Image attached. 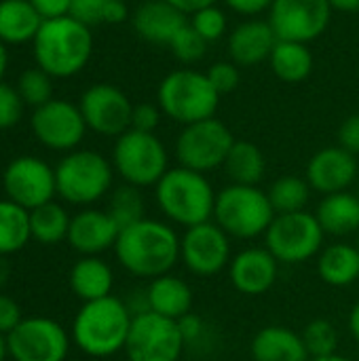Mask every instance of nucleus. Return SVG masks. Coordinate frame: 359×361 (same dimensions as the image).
I'll return each instance as SVG.
<instances>
[{"label":"nucleus","mask_w":359,"mask_h":361,"mask_svg":"<svg viewBox=\"0 0 359 361\" xmlns=\"http://www.w3.org/2000/svg\"><path fill=\"white\" fill-rule=\"evenodd\" d=\"M114 252L131 275L157 279L180 260V237L169 224L144 218L118 233Z\"/></svg>","instance_id":"nucleus-1"},{"label":"nucleus","mask_w":359,"mask_h":361,"mask_svg":"<svg viewBox=\"0 0 359 361\" xmlns=\"http://www.w3.org/2000/svg\"><path fill=\"white\" fill-rule=\"evenodd\" d=\"M36 66L51 78H70L78 74L91 59L93 34L89 25L63 15L44 19L34 40Z\"/></svg>","instance_id":"nucleus-2"},{"label":"nucleus","mask_w":359,"mask_h":361,"mask_svg":"<svg viewBox=\"0 0 359 361\" xmlns=\"http://www.w3.org/2000/svg\"><path fill=\"white\" fill-rule=\"evenodd\" d=\"M131 311L116 296L85 302L74 317L72 338L91 357H110L125 351L131 328Z\"/></svg>","instance_id":"nucleus-3"},{"label":"nucleus","mask_w":359,"mask_h":361,"mask_svg":"<svg viewBox=\"0 0 359 361\" xmlns=\"http://www.w3.org/2000/svg\"><path fill=\"white\" fill-rule=\"evenodd\" d=\"M216 195L205 173L186 169L182 165L169 167L154 186V197L161 212L180 226H197L214 218Z\"/></svg>","instance_id":"nucleus-4"},{"label":"nucleus","mask_w":359,"mask_h":361,"mask_svg":"<svg viewBox=\"0 0 359 361\" xmlns=\"http://www.w3.org/2000/svg\"><path fill=\"white\" fill-rule=\"evenodd\" d=\"M220 93L205 72L180 68L169 72L157 89V104L163 116L184 125L214 118L220 106Z\"/></svg>","instance_id":"nucleus-5"},{"label":"nucleus","mask_w":359,"mask_h":361,"mask_svg":"<svg viewBox=\"0 0 359 361\" xmlns=\"http://www.w3.org/2000/svg\"><path fill=\"white\" fill-rule=\"evenodd\" d=\"M275 216L269 195L258 186L231 184L216 195L214 220L229 237L256 239L269 231Z\"/></svg>","instance_id":"nucleus-6"},{"label":"nucleus","mask_w":359,"mask_h":361,"mask_svg":"<svg viewBox=\"0 0 359 361\" xmlns=\"http://www.w3.org/2000/svg\"><path fill=\"white\" fill-rule=\"evenodd\" d=\"M112 167L135 188L157 186L169 169V152L154 133L129 129L116 137Z\"/></svg>","instance_id":"nucleus-7"},{"label":"nucleus","mask_w":359,"mask_h":361,"mask_svg":"<svg viewBox=\"0 0 359 361\" xmlns=\"http://www.w3.org/2000/svg\"><path fill=\"white\" fill-rule=\"evenodd\" d=\"M114 167L95 150H72L55 167L57 195L72 205H91L112 186Z\"/></svg>","instance_id":"nucleus-8"},{"label":"nucleus","mask_w":359,"mask_h":361,"mask_svg":"<svg viewBox=\"0 0 359 361\" xmlns=\"http://www.w3.org/2000/svg\"><path fill=\"white\" fill-rule=\"evenodd\" d=\"M233 144L235 135L220 118H205L182 127L176 140V159L186 169L209 173L224 167Z\"/></svg>","instance_id":"nucleus-9"},{"label":"nucleus","mask_w":359,"mask_h":361,"mask_svg":"<svg viewBox=\"0 0 359 361\" xmlns=\"http://www.w3.org/2000/svg\"><path fill=\"white\" fill-rule=\"evenodd\" d=\"M324 228L315 214H279L264 233V247L284 264H300L324 250Z\"/></svg>","instance_id":"nucleus-10"},{"label":"nucleus","mask_w":359,"mask_h":361,"mask_svg":"<svg viewBox=\"0 0 359 361\" xmlns=\"http://www.w3.org/2000/svg\"><path fill=\"white\" fill-rule=\"evenodd\" d=\"M184 347L186 343L178 322L152 311L140 313L131 319L125 343L129 361H180Z\"/></svg>","instance_id":"nucleus-11"},{"label":"nucleus","mask_w":359,"mask_h":361,"mask_svg":"<svg viewBox=\"0 0 359 361\" xmlns=\"http://www.w3.org/2000/svg\"><path fill=\"white\" fill-rule=\"evenodd\" d=\"M267 15L279 40L309 44L328 30L332 6L328 0H273Z\"/></svg>","instance_id":"nucleus-12"},{"label":"nucleus","mask_w":359,"mask_h":361,"mask_svg":"<svg viewBox=\"0 0 359 361\" xmlns=\"http://www.w3.org/2000/svg\"><path fill=\"white\" fill-rule=\"evenodd\" d=\"M8 353L15 361H66L70 338L66 330L49 317H30L6 336Z\"/></svg>","instance_id":"nucleus-13"},{"label":"nucleus","mask_w":359,"mask_h":361,"mask_svg":"<svg viewBox=\"0 0 359 361\" xmlns=\"http://www.w3.org/2000/svg\"><path fill=\"white\" fill-rule=\"evenodd\" d=\"M2 186L8 201L32 212L53 201L57 192L55 169L38 157H17L4 169Z\"/></svg>","instance_id":"nucleus-14"},{"label":"nucleus","mask_w":359,"mask_h":361,"mask_svg":"<svg viewBox=\"0 0 359 361\" xmlns=\"http://www.w3.org/2000/svg\"><path fill=\"white\" fill-rule=\"evenodd\" d=\"M180 260L199 277L218 275L231 264V239L212 220L190 226L180 237Z\"/></svg>","instance_id":"nucleus-15"},{"label":"nucleus","mask_w":359,"mask_h":361,"mask_svg":"<svg viewBox=\"0 0 359 361\" xmlns=\"http://www.w3.org/2000/svg\"><path fill=\"white\" fill-rule=\"evenodd\" d=\"M78 108L83 112L87 129H91L99 135L118 137L131 129L133 104L114 85L99 82V85L89 87L83 93Z\"/></svg>","instance_id":"nucleus-16"},{"label":"nucleus","mask_w":359,"mask_h":361,"mask_svg":"<svg viewBox=\"0 0 359 361\" xmlns=\"http://www.w3.org/2000/svg\"><path fill=\"white\" fill-rule=\"evenodd\" d=\"M32 131L36 140L51 150H74L87 131V123L78 106L68 99H49L34 108Z\"/></svg>","instance_id":"nucleus-17"},{"label":"nucleus","mask_w":359,"mask_h":361,"mask_svg":"<svg viewBox=\"0 0 359 361\" xmlns=\"http://www.w3.org/2000/svg\"><path fill=\"white\" fill-rule=\"evenodd\" d=\"M358 180V159L341 146L317 150L307 165V182L311 190L326 195L349 190Z\"/></svg>","instance_id":"nucleus-18"},{"label":"nucleus","mask_w":359,"mask_h":361,"mask_svg":"<svg viewBox=\"0 0 359 361\" xmlns=\"http://www.w3.org/2000/svg\"><path fill=\"white\" fill-rule=\"evenodd\" d=\"M277 40L279 38L273 32L269 19L252 17L243 19L229 32L226 49L231 61H235L239 68H252L262 61H269Z\"/></svg>","instance_id":"nucleus-19"},{"label":"nucleus","mask_w":359,"mask_h":361,"mask_svg":"<svg viewBox=\"0 0 359 361\" xmlns=\"http://www.w3.org/2000/svg\"><path fill=\"white\" fill-rule=\"evenodd\" d=\"M277 258L267 247H248L231 258L229 279L239 294H267L277 279Z\"/></svg>","instance_id":"nucleus-20"},{"label":"nucleus","mask_w":359,"mask_h":361,"mask_svg":"<svg viewBox=\"0 0 359 361\" xmlns=\"http://www.w3.org/2000/svg\"><path fill=\"white\" fill-rule=\"evenodd\" d=\"M121 228L108 212L85 209L70 220L68 243L83 256H97L116 245Z\"/></svg>","instance_id":"nucleus-21"},{"label":"nucleus","mask_w":359,"mask_h":361,"mask_svg":"<svg viewBox=\"0 0 359 361\" xmlns=\"http://www.w3.org/2000/svg\"><path fill=\"white\" fill-rule=\"evenodd\" d=\"M133 30L152 44H167L188 23V15L167 0H144L131 15Z\"/></svg>","instance_id":"nucleus-22"},{"label":"nucleus","mask_w":359,"mask_h":361,"mask_svg":"<svg viewBox=\"0 0 359 361\" xmlns=\"http://www.w3.org/2000/svg\"><path fill=\"white\" fill-rule=\"evenodd\" d=\"M254 361H309V351L300 334L284 326H267L252 341Z\"/></svg>","instance_id":"nucleus-23"},{"label":"nucleus","mask_w":359,"mask_h":361,"mask_svg":"<svg viewBox=\"0 0 359 361\" xmlns=\"http://www.w3.org/2000/svg\"><path fill=\"white\" fill-rule=\"evenodd\" d=\"M146 298H148V307L152 313L163 315L174 322L188 315L193 307L190 286L184 279L174 277L171 273L152 279L150 286L146 288Z\"/></svg>","instance_id":"nucleus-24"},{"label":"nucleus","mask_w":359,"mask_h":361,"mask_svg":"<svg viewBox=\"0 0 359 361\" xmlns=\"http://www.w3.org/2000/svg\"><path fill=\"white\" fill-rule=\"evenodd\" d=\"M315 218L326 235H353L359 231V197L349 190L326 195L317 205Z\"/></svg>","instance_id":"nucleus-25"},{"label":"nucleus","mask_w":359,"mask_h":361,"mask_svg":"<svg viewBox=\"0 0 359 361\" xmlns=\"http://www.w3.org/2000/svg\"><path fill=\"white\" fill-rule=\"evenodd\" d=\"M114 275L97 256H85L70 271V288L83 302H93L112 296Z\"/></svg>","instance_id":"nucleus-26"},{"label":"nucleus","mask_w":359,"mask_h":361,"mask_svg":"<svg viewBox=\"0 0 359 361\" xmlns=\"http://www.w3.org/2000/svg\"><path fill=\"white\" fill-rule=\"evenodd\" d=\"M42 17L30 0H0V40L4 44H23L34 40Z\"/></svg>","instance_id":"nucleus-27"},{"label":"nucleus","mask_w":359,"mask_h":361,"mask_svg":"<svg viewBox=\"0 0 359 361\" xmlns=\"http://www.w3.org/2000/svg\"><path fill=\"white\" fill-rule=\"evenodd\" d=\"M317 273L332 288H347L359 279V250L349 243H332L317 256Z\"/></svg>","instance_id":"nucleus-28"},{"label":"nucleus","mask_w":359,"mask_h":361,"mask_svg":"<svg viewBox=\"0 0 359 361\" xmlns=\"http://www.w3.org/2000/svg\"><path fill=\"white\" fill-rule=\"evenodd\" d=\"M313 53L309 49V44L305 42H294V40H277L271 57H269V66L273 70V74L290 85L303 82L311 76L313 72Z\"/></svg>","instance_id":"nucleus-29"},{"label":"nucleus","mask_w":359,"mask_h":361,"mask_svg":"<svg viewBox=\"0 0 359 361\" xmlns=\"http://www.w3.org/2000/svg\"><path fill=\"white\" fill-rule=\"evenodd\" d=\"M224 171L233 184L258 186V182L267 173V159L254 142L235 140V144L224 161Z\"/></svg>","instance_id":"nucleus-30"},{"label":"nucleus","mask_w":359,"mask_h":361,"mask_svg":"<svg viewBox=\"0 0 359 361\" xmlns=\"http://www.w3.org/2000/svg\"><path fill=\"white\" fill-rule=\"evenodd\" d=\"M30 239V212L8 199L0 201V256L17 254Z\"/></svg>","instance_id":"nucleus-31"},{"label":"nucleus","mask_w":359,"mask_h":361,"mask_svg":"<svg viewBox=\"0 0 359 361\" xmlns=\"http://www.w3.org/2000/svg\"><path fill=\"white\" fill-rule=\"evenodd\" d=\"M70 220L72 218L66 214V209L61 205L49 201L30 212L32 239H36L42 245H57L59 241L68 239Z\"/></svg>","instance_id":"nucleus-32"},{"label":"nucleus","mask_w":359,"mask_h":361,"mask_svg":"<svg viewBox=\"0 0 359 361\" xmlns=\"http://www.w3.org/2000/svg\"><path fill=\"white\" fill-rule=\"evenodd\" d=\"M267 195H269V201L277 216L279 214H296V212H305V207L311 199V186H309L307 178L281 176L271 184Z\"/></svg>","instance_id":"nucleus-33"},{"label":"nucleus","mask_w":359,"mask_h":361,"mask_svg":"<svg viewBox=\"0 0 359 361\" xmlns=\"http://www.w3.org/2000/svg\"><path fill=\"white\" fill-rule=\"evenodd\" d=\"M110 218L116 222V226L123 231L140 220H144V199L140 195V188L131 186V184H123L118 186L108 203Z\"/></svg>","instance_id":"nucleus-34"},{"label":"nucleus","mask_w":359,"mask_h":361,"mask_svg":"<svg viewBox=\"0 0 359 361\" xmlns=\"http://www.w3.org/2000/svg\"><path fill=\"white\" fill-rule=\"evenodd\" d=\"M303 341L305 347L309 351V357H328V355H336V347H339V332L334 328V324H330L328 319H315L311 322L305 330H303Z\"/></svg>","instance_id":"nucleus-35"},{"label":"nucleus","mask_w":359,"mask_h":361,"mask_svg":"<svg viewBox=\"0 0 359 361\" xmlns=\"http://www.w3.org/2000/svg\"><path fill=\"white\" fill-rule=\"evenodd\" d=\"M190 25L197 30V34L209 44L218 42L220 38L229 36V17L226 11L220 8L218 4H209L205 8H199L188 17Z\"/></svg>","instance_id":"nucleus-36"},{"label":"nucleus","mask_w":359,"mask_h":361,"mask_svg":"<svg viewBox=\"0 0 359 361\" xmlns=\"http://www.w3.org/2000/svg\"><path fill=\"white\" fill-rule=\"evenodd\" d=\"M17 91L21 95V99L28 106H42L49 99H53V85H51V76L47 72H42L40 68L34 70H25L19 80H17Z\"/></svg>","instance_id":"nucleus-37"},{"label":"nucleus","mask_w":359,"mask_h":361,"mask_svg":"<svg viewBox=\"0 0 359 361\" xmlns=\"http://www.w3.org/2000/svg\"><path fill=\"white\" fill-rule=\"evenodd\" d=\"M169 49L174 53V57L178 61H182L184 66L197 63L205 57L207 53V42L197 34V30L190 25V21L176 34V38L169 42Z\"/></svg>","instance_id":"nucleus-38"},{"label":"nucleus","mask_w":359,"mask_h":361,"mask_svg":"<svg viewBox=\"0 0 359 361\" xmlns=\"http://www.w3.org/2000/svg\"><path fill=\"white\" fill-rule=\"evenodd\" d=\"M209 82L214 85V89L220 95H226L231 91H235L241 82V68L235 61H216L209 66V70L205 72Z\"/></svg>","instance_id":"nucleus-39"},{"label":"nucleus","mask_w":359,"mask_h":361,"mask_svg":"<svg viewBox=\"0 0 359 361\" xmlns=\"http://www.w3.org/2000/svg\"><path fill=\"white\" fill-rule=\"evenodd\" d=\"M25 102L21 99L19 91L6 82H0V129L15 127L23 116Z\"/></svg>","instance_id":"nucleus-40"},{"label":"nucleus","mask_w":359,"mask_h":361,"mask_svg":"<svg viewBox=\"0 0 359 361\" xmlns=\"http://www.w3.org/2000/svg\"><path fill=\"white\" fill-rule=\"evenodd\" d=\"M161 108L159 104H150V102H142V104H133V112H131V129L135 131H144V133H154V129L161 123Z\"/></svg>","instance_id":"nucleus-41"},{"label":"nucleus","mask_w":359,"mask_h":361,"mask_svg":"<svg viewBox=\"0 0 359 361\" xmlns=\"http://www.w3.org/2000/svg\"><path fill=\"white\" fill-rule=\"evenodd\" d=\"M104 4H106V0H72V4H70V17L78 19L85 25L102 23Z\"/></svg>","instance_id":"nucleus-42"},{"label":"nucleus","mask_w":359,"mask_h":361,"mask_svg":"<svg viewBox=\"0 0 359 361\" xmlns=\"http://www.w3.org/2000/svg\"><path fill=\"white\" fill-rule=\"evenodd\" d=\"M339 146L351 154H359V114H351L339 129Z\"/></svg>","instance_id":"nucleus-43"},{"label":"nucleus","mask_w":359,"mask_h":361,"mask_svg":"<svg viewBox=\"0 0 359 361\" xmlns=\"http://www.w3.org/2000/svg\"><path fill=\"white\" fill-rule=\"evenodd\" d=\"M19 324H21V309H19V305L13 298L0 294V334L8 336Z\"/></svg>","instance_id":"nucleus-44"},{"label":"nucleus","mask_w":359,"mask_h":361,"mask_svg":"<svg viewBox=\"0 0 359 361\" xmlns=\"http://www.w3.org/2000/svg\"><path fill=\"white\" fill-rule=\"evenodd\" d=\"M226 4V8H231L233 13L252 19V17H260L264 13H269L273 0H222Z\"/></svg>","instance_id":"nucleus-45"},{"label":"nucleus","mask_w":359,"mask_h":361,"mask_svg":"<svg viewBox=\"0 0 359 361\" xmlns=\"http://www.w3.org/2000/svg\"><path fill=\"white\" fill-rule=\"evenodd\" d=\"M178 326H180V332H182V338H184L186 347L195 345L203 336V332H205L203 319L199 315H193V313H188L182 319H178Z\"/></svg>","instance_id":"nucleus-46"},{"label":"nucleus","mask_w":359,"mask_h":361,"mask_svg":"<svg viewBox=\"0 0 359 361\" xmlns=\"http://www.w3.org/2000/svg\"><path fill=\"white\" fill-rule=\"evenodd\" d=\"M30 4L38 11L42 19H55V17L70 15L72 0H30Z\"/></svg>","instance_id":"nucleus-47"},{"label":"nucleus","mask_w":359,"mask_h":361,"mask_svg":"<svg viewBox=\"0 0 359 361\" xmlns=\"http://www.w3.org/2000/svg\"><path fill=\"white\" fill-rule=\"evenodd\" d=\"M129 19V8L125 4V0H106L104 4V13H102V21L104 23H123Z\"/></svg>","instance_id":"nucleus-48"},{"label":"nucleus","mask_w":359,"mask_h":361,"mask_svg":"<svg viewBox=\"0 0 359 361\" xmlns=\"http://www.w3.org/2000/svg\"><path fill=\"white\" fill-rule=\"evenodd\" d=\"M169 4H174L176 8H180L184 15H193V13H197L199 8H205V6H209V4H218L220 0H167Z\"/></svg>","instance_id":"nucleus-49"},{"label":"nucleus","mask_w":359,"mask_h":361,"mask_svg":"<svg viewBox=\"0 0 359 361\" xmlns=\"http://www.w3.org/2000/svg\"><path fill=\"white\" fill-rule=\"evenodd\" d=\"M332 11L341 13H359V0H328Z\"/></svg>","instance_id":"nucleus-50"},{"label":"nucleus","mask_w":359,"mask_h":361,"mask_svg":"<svg viewBox=\"0 0 359 361\" xmlns=\"http://www.w3.org/2000/svg\"><path fill=\"white\" fill-rule=\"evenodd\" d=\"M349 332L353 334V338L359 343V302L351 309V315H349Z\"/></svg>","instance_id":"nucleus-51"},{"label":"nucleus","mask_w":359,"mask_h":361,"mask_svg":"<svg viewBox=\"0 0 359 361\" xmlns=\"http://www.w3.org/2000/svg\"><path fill=\"white\" fill-rule=\"evenodd\" d=\"M8 277H11V264L6 256H0V288L8 281Z\"/></svg>","instance_id":"nucleus-52"},{"label":"nucleus","mask_w":359,"mask_h":361,"mask_svg":"<svg viewBox=\"0 0 359 361\" xmlns=\"http://www.w3.org/2000/svg\"><path fill=\"white\" fill-rule=\"evenodd\" d=\"M6 66H8V49L6 44L0 40V82H2V76L6 72Z\"/></svg>","instance_id":"nucleus-53"},{"label":"nucleus","mask_w":359,"mask_h":361,"mask_svg":"<svg viewBox=\"0 0 359 361\" xmlns=\"http://www.w3.org/2000/svg\"><path fill=\"white\" fill-rule=\"evenodd\" d=\"M309 361H353V360H349V357H345V355H328V357H311Z\"/></svg>","instance_id":"nucleus-54"},{"label":"nucleus","mask_w":359,"mask_h":361,"mask_svg":"<svg viewBox=\"0 0 359 361\" xmlns=\"http://www.w3.org/2000/svg\"><path fill=\"white\" fill-rule=\"evenodd\" d=\"M6 353H8V345H6V338H4V334H0V361H4Z\"/></svg>","instance_id":"nucleus-55"},{"label":"nucleus","mask_w":359,"mask_h":361,"mask_svg":"<svg viewBox=\"0 0 359 361\" xmlns=\"http://www.w3.org/2000/svg\"><path fill=\"white\" fill-rule=\"evenodd\" d=\"M358 250H359V239H358Z\"/></svg>","instance_id":"nucleus-56"},{"label":"nucleus","mask_w":359,"mask_h":361,"mask_svg":"<svg viewBox=\"0 0 359 361\" xmlns=\"http://www.w3.org/2000/svg\"><path fill=\"white\" fill-rule=\"evenodd\" d=\"M358 197H359V192H358Z\"/></svg>","instance_id":"nucleus-57"}]
</instances>
